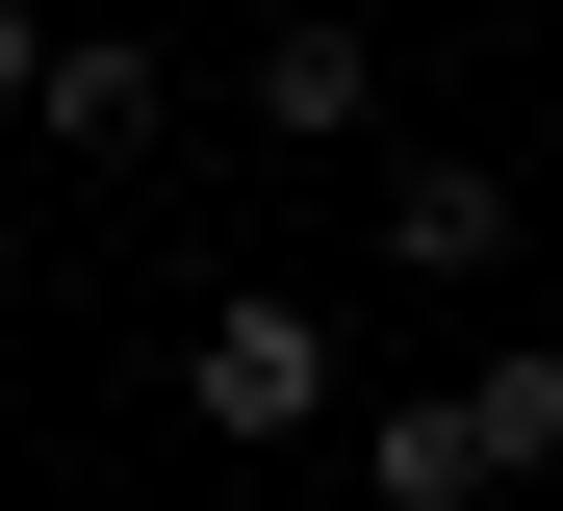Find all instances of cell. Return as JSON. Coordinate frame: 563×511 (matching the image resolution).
I'll return each mask as SVG.
<instances>
[{"label": "cell", "instance_id": "6da1fadb", "mask_svg": "<svg viewBox=\"0 0 563 511\" xmlns=\"http://www.w3.org/2000/svg\"><path fill=\"white\" fill-rule=\"evenodd\" d=\"M179 409H206V435H333V333L282 281H231L206 333H179Z\"/></svg>", "mask_w": 563, "mask_h": 511}, {"label": "cell", "instance_id": "7a4b0ae2", "mask_svg": "<svg viewBox=\"0 0 563 511\" xmlns=\"http://www.w3.org/2000/svg\"><path fill=\"white\" fill-rule=\"evenodd\" d=\"M487 256H512V179L487 154H410L385 179V281H487Z\"/></svg>", "mask_w": 563, "mask_h": 511}, {"label": "cell", "instance_id": "3957f363", "mask_svg": "<svg viewBox=\"0 0 563 511\" xmlns=\"http://www.w3.org/2000/svg\"><path fill=\"white\" fill-rule=\"evenodd\" d=\"M487 409H358V511H487Z\"/></svg>", "mask_w": 563, "mask_h": 511}, {"label": "cell", "instance_id": "277c9868", "mask_svg": "<svg viewBox=\"0 0 563 511\" xmlns=\"http://www.w3.org/2000/svg\"><path fill=\"white\" fill-rule=\"evenodd\" d=\"M358 77H385L358 26H256V129H282V154H333V129H358Z\"/></svg>", "mask_w": 563, "mask_h": 511}, {"label": "cell", "instance_id": "5b68a950", "mask_svg": "<svg viewBox=\"0 0 563 511\" xmlns=\"http://www.w3.org/2000/svg\"><path fill=\"white\" fill-rule=\"evenodd\" d=\"M26 129H52V154H129V129H154V52H77V26H52V77H26Z\"/></svg>", "mask_w": 563, "mask_h": 511}, {"label": "cell", "instance_id": "8992f818", "mask_svg": "<svg viewBox=\"0 0 563 511\" xmlns=\"http://www.w3.org/2000/svg\"><path fill=\"white\" fill-rule=\"evenodd\" d=\"M461 409H487V460H563V333H538V358H487Z\"/></svg>", "mask_w": 563, "mask_h": 511}, {"label": "cell", "instance_id": "52a82bcc", "mask_svg": "<svg viewBox=\"0 0 563 511\" xmlns=\"http://www.w3.org/2000/svg\"><path fill=\"white\" fill-rule=\"evenodd\" d=\"M26 77H52V26H26V0H0V102H26Z\"/></svg>", "mask_w": 563, "mask_h": 511}]
</instances>
